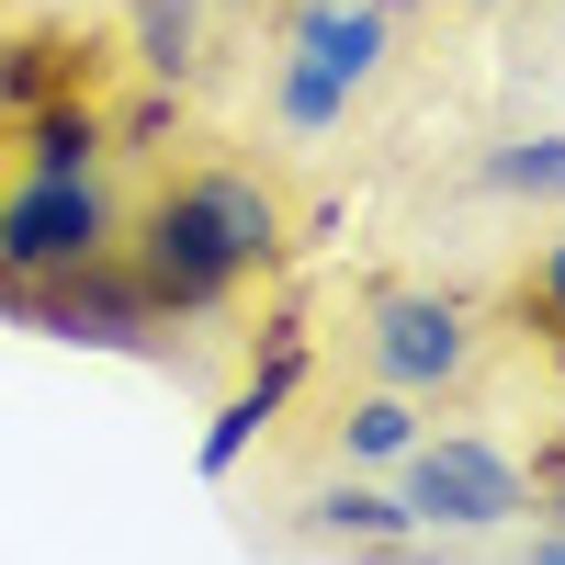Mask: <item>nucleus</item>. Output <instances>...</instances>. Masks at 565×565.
<instances>
[{
    "label": "nucleus",
    "instance_id": "obj_14",
    "mask_svg": "<svg viewBox=\"0 0 565 565\" xmlns=\"http://www.w3.org/2000/svg\"><path fill=\"white\" fill-rule=\"evenodd\" d=\"M509 328H521L543 362L565 351V226H554V238H532V260L509 271Z\"/></svg>",
    "mask_w": 565,
    "mask_h": 565
},
{
    "label": "nucleus",
    "instance_id": "obj_8",
    "mask_svg": "<svg viewBox=\"0 0 565 565\" xmlns=\"http://www.w3.org/2000/svg\"><path fill=\"white\" fill-rule=\"evenodd\" d=\"M114 57H125V45H114L103 23H57V12L0 23V125L34 114V103H57V90H103Z\"/></svg>",
    "mask_w": 565,
    "mask_h": 565
},
{
    "label": "nucleus",
    "instance_id": "obj_10",
    "mask_svg": "<svg viewBox=\"0 0 565 565\" xmlns=\"http://www.w3.org/2000/svg\"><path fill=\"white\" fill-rule=\"evenodd\" d=\"M12 170H114V103L103 90H57V103L12 114Z\"/></svg>",
    "mask_w": 565,
    "mask_h": 565
},
{
    "label": "nucleus",
    "instance_id": "obj_2",
    "mask_svg": "<svg viewBox=\"0 0 565 565\" xmlns=\"http://www.w3.org/2000/svg\"><path fill=\"white\" fill-rule=\"evenodd\" d=\"M125 249L114 170H0V282H57Z\"/></svg>",
    "mask_w": 565,
    "mask_h": 565
},
{
    "label": "nucleus",
    "instance_id": "obj_5",
    "mask_svg": "<svg viewBox=\"0 0 565 565\" xmlns=\"http://www.w3.org/2000/svg\"><path fill=\"white\" fill-rule=\"evenodd\" d=\"M12 328H34V340H68V351L181 362L170 317H159V295H148V282H136V260H125V249H114V260H79V271H57V282H23Z\"/></svg>",
    "mask_w": 565,
    "mask_h": 565
},
{
    "label": "nucleus",
    "instance_id": "obj_9",
    "mask_svg": "<svg viewBox=\"0 0 565 565\" xmlns=\"http://www.w3.org/2000/svg\"><path fill=\"white\" fill-rule=\"evenodd\" d=\"M282 57L373 90L385 57H396V12H385V0H295V12H282Z\"/></svg>",
    "mask_w": 565,
    "mask_h": 565
},
{
    "label": "nucleus",
    "instance_id": "obj_11",
    "mask_svg": "<svg viewBox=\"0 0 565 565\" xmlns=\"http://www.w3.org/2000/svg\"><path fill=\"white\" fill-rule=\"evenodd\" d=\"M418 396H396V385H362V396H340V418H328V463H351V476H396V463L418 452Z\"/></svg>",
    "mask_w": 565,
    "mask_h": 565
},
{
    "label": "nucleus",
    "instance_id": "obj_21",
    "mask_svg": "<svg viewBox=\"0 0 565 565\" xmlns=\"http://www.w3.org/2000/svg\"><path fill=\"white\" fill-rule=\"evenodd\" d=\"M554 385H565V351H554Z\"/></svg>",
    "mask_w": 565,
    "mask_h": 565
},
{
    "label": "nucleus",
    "instance_id": "obj_13",
    "mask_svg": "<svg viewBox=\"0 0 565 565\" xmlns=\"http://www.w3.org/2000/svg\"><path fill=\"white\" fill-rule=\"evenodd\" d=\"M476 181H487L498 204H543V215H565V125H532V136L476 148Z\"/></svg>",
    "mask_w": 565,
    "mask_h": 565
},
{
    "label": "nucleus",
    "instance_id": "obj_16",
    "mask_svg": "<svg viewBox=\"0 0 565 565\" xmlns=\"http://www.w3.org/2000/svg\"><path fill=\"white\" fill-rule=\"evenodd\" d=\"M181 125H193V114H181V90L148 79L136 103H114V159H170V148H181Z\"/></svg>",
    "mask_w": 565,
    "mask_h": 565
},
{
    "label": "nucleus",
    "instance_id": "obj_1",
    "mask_svg": "<svg viewBox=\"0 0 565 565\" xmlns=\"http://www.w3.org/2000/svg\"><path fill=\"white\" fill-rule=\"evenodd\" d=\"M125 260L170 328H226L249 282L295 260V204L260 159H181L148 204H125Z\"/></svg>",
    "mask_w": 565,
    "mask_h": 565
},
{
    "label": "nucleus",
    "instance_id": "obj_3",
    "mask_svg": "<svg viewBox=\"0 0 565 565\" xmlns=\"http://www.w3.org/2000/svg\"><path fill=\"white\" fill-rule=\"evenodd\" d=\"M362 373L396 396H463L487 373V328L441 282H362Z\"/></svg>",
    "mask_w": 565,
    "mask_h": 565
},
{
    "label": "nucleus",
    "instance_id": "obj_23",
    "mask_svg": "<svg viewBox=\"0 0 565 565\" xmlns=\"http://www.w3.org/2000/svg\"><path fill=\"white\" fill-rule=\"evenodd\" d=\"M385 12H407V0H385Z\"/></svg>",
    "mask_w": 565,
    "mask_h": 565
},
{
    "label": "nucleus",
    "instance_id": "obj_15",
    "mask_svg": "<svg viewBox=\"0 0 565 565\" xmlns=\"http://www.w3.org/2000/svg\"><path fill=\"white\" fill-rule=\"evenodd\" d=\"M351 103H362L351 79H328V68H306V57H271V125H282V136H340Z\"/></svg>",
    "mask_w": 565,
    "mask_h": 565
},
{
    "label": "nucleus",
    "instance_id": "obj_17",
    "mask_svg": "<svg viewBox=\"0 0 565 565\" xmlns=\"http://www.w3.org/2000/svg\"><path fill=\"white\" fill-rule=\"evenodd\" d=\"M532 521H565V430L532 452Z\"/></svg>",
    "mask_w": 565,
    "mask_h": 565
},
{
    "label": "nucleus",
    "instance_id": "obj_4",
    "mask_svg": "<svg viewBox=\"0 0 565 565\" xmlns=\"http://www.w3.org/2000/svg\"><path fill=\"white\" fill-rule=\"evenodd\" d=\"M396 498L418 509V532L476 543V532H521L532 521V463L487 441V430H418V452L396 463Z\"/></svg>",
    "mask_w": 565,
    "mask_h": 565
},
{
    "label": "nucleus",
    "instance_id": "obj_18",
    "mask_svg": "<svg viewBox=\"0 0 565 565\" xmlns=\"http://www.w3.org/2000/svg\"><path fill=\"white\" fill-rule=\"evenodd\" d=\"M521 565H565V521H532V554Z\"/></svg>",
    "mask_w": 565,
    "mask_h": 565
},
{
    "label": "nucleus",
    "instance_id": "obj_7",
    "mask_svg": "<svg viewBox=\"0 0 565 565\" xmlns=\"http://www.w3.org/2000/svg\"><path fill=\"white\" fill-rule=\"evenodd\" d=\"M282 521H295V543H317V554H362V565H407L418 543H430V532H418V509H407L396 487L351 476V463H328V487H306Z\"/></svg>",
    "mask_w": 565,
    "mask_h": 565
},
{
    "label": "nucleus",
    "instance_id": "obj_19",
    "mask_svg": "<svg viewBox=\"0 0 565 565\" xmlns=\"http://www.w3.org/2000/svg\"><path fill=\"white\" fill-rule=\"evenodd\" d=\"M12 306H23V282H0V317H12Z\"/></svg>",
    "mask_w": 565,
    "mask_h": 565
},
{
    "label": "nucleus",
    "instance_id": "obj_6",
    "mask_svg": "<svg viewBox=\"0 0 565 565\" xmlns=\"http://www.w3.org/2000/svg\"><path fill=\"white\" fill-rule=\"evenodd\" d=\"M306 362H317V351H306V317H271L260 340H249V373H238V385L215 396L204 441H193L204 487H226V476H238V463H249V441H271V418H282V407L306 396Z\"/></svg>",
    "mask_w": 565,
    "mask_h": 565
},
{
    "label": "nucleus",
    "instance_id": "obj_20",
    "mask_svg": "<svg viewBox=\"0 0 565 565\" xmlns=\"http://www.w3.org/2000/svg\"><path fill=\"white\" fill-rule=\"evenodd\" d=\"M463 12H509V0H463Z\"/></svg>",
    "mask_w": 565,
    "mask_h": 565
},
{
    "label": "nucleus",
    "instance_id": "obj_22",
    "mask_svg": "<svg viewBox=\"0 0 565 565\" xmlns=\"http://www.w3.org/2000/svg\"><path fill=\"white\" fill-rule=\"evenodd\" d=\"M0 148H12V125H0Z\"/></svg>",
    "mask_w": 565,
    "mask_h": 565
},
{
    "label": "nucleus",
    "instance_id": "obj_12",
    "mask_svg": "<svg viewBox=\"0 0 565 565\" xmlns=\"http://www.w3.org/2000/svg\"><path fill=\"white\" fill-rule=\"evenodd\" d=\"M204 23H215V0H125V68L193 90L204 79Z\"/></svg>",
    "mask_w": 565,
    "mask_h": 565
}]
</instances>
